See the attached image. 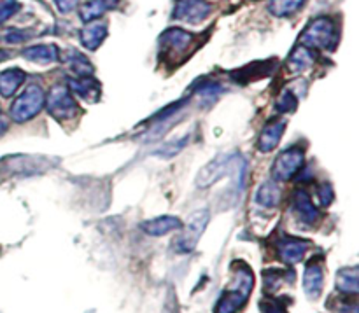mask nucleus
<instances>
[{"label": "nucleus", "instance_id": "nucleus-1", "mask_svg": "<svg viewBox=\"0 0 359 313\" xmlns=\"http://www.w3.org/2000/svg\"><path fill=\"white\" fill-rule=\"evenodd\" d=\"M255 287V277L249 266L235 268L233 280L230 286L221 294V300L216 305V313H237L244 308V305L249 301V296Z\"/></svg>", "mask_w": 359, "mask_h": 313}, {"label": "nucleus", "instance_id": "nucleus-2", "mask_svg": "<svg viewBox=\"0 0 359 313\" xmlns=\"http://www.w3.org/2000/svg\"><path fill=\"white\" fill-rule=\"evenodd\" d=\"M300 41L304 42L302 46H307L311 49H333L339 42V28L332 18H316L305 27Z\"/></svg>", "mask_w": 359, "mask_h": 313}, {"label": "nucleus", "instance_id": "nucleus-3", "mask_svg": "<svg viewBox=\"0 0 359 313\" xmlns=\"http://www.w3.org/2000/svg\"><path fill=\"white\" fill-rule=\"evenodd\" d=\"M44 91L37 84H30L28 88H25L23 93L14 100V104L11 105L9 116L13 121L16 123H27L30 119H34L39 112L44 107Z\"/></svg>", "mask_w": 359, "mask_h": 313}, {"label": "nucleus", "instance_id": "nucleus-4", "mask_svg": "<svg viewBox=\"0 0 359 313\" xmlns=\"http://www.w3.org/2000/svg\"><path fill=\"white\" fill-rule=\"evenodd\" d=\"M242 158L233 156V154H221V156L214 158L210 163H207L200 170L198 177H196V186L198 188H209V186L216 184L217 181L226 177L230 172H235Z\"/></svg>", "mask_w": 359, "mask_h": 313}, {"label": "nucleus", "instance_id": "nucleus-5", "mask_svg": "<svg viewBox=\"0 0 359 313\" xmlns=\"http://www.w3.org/2000/svg\"><path fill=\"white\" fill-rule=\"evenodd\" d=\"M209 217L210 216H209V210L207 209L196 210V212L189 217L188 223L181 228L182 230L181 237H179L177 242H175V249H177L179 252H182V254H188V252H191L193 249L196 247L200 237H202V233L205 231L207 223H209Z\"/></svg>", "mask_w": 359, "mask_h": 313}, {"label": "nucleus", "instance_id": "nucleus-6", "mask_svg": "<svg viewBox=\"0 0 359 313\" xmlns=\"http://www.w3.org/2000/svg\"><path fill=\"white\" fill-rule=\"evenodd\" d=\"M44 105L48 107V112L56 119H70L77 116L79 112V105L74 100L72 93L67 86H55L49 91L48 98H46Z\"/></svg>", "mask_w": 359, "mask_h": 313}, {"label": "nucleus", "instance_id": "nucleus-7", "mask_svg": "<svg viewBox=\"0 0 359 313\" xmlns=\"http://www.w3.org/2000/svg\"><path fill=\"white\" fill-rule=\"evenodd\" d=\"M305 153L302 147L294 146L279 154L272 167V177L277 182H286L293 179L304 168Z\"/></svg>", "mask_w": 359, "mask_h": 313}, {"label": "nucleus", "instance_id": "nucleus-8", "mask_svg": "<svg viewBox=\"0 0 359 313\" xmlns=\"http://www.w3.org/2000/svg\"><path fill=\"white\" fill-rule=\"evenodd\" d=\"M212 13V6L205 0H179L174 9L175 20L198 25Z\"/></svg>", "mask_w": 359, "mask_h": 313}, {"label": "nucleus", "instance_id": "nucleus-9", "mask_svg": "<svg viewBox=\"0 0 359 313\" xmlns=\"http://www.w3.org/2000/svg\"><path fill=\"white\" fill-rule=\"evenodd\" d=\"M161 46L167 51L172 53H182L189 48L193 42V35L189 32L181 30V28H168L163 35L160 37Z\"/></svg>", "mask_w": 359, "mask_h": 313}, {"label": "nucleus", "instance_id": "nucleus-10", "mask_svg": "<svg viewBox=\"0 0 359 313\" xmlns=\"http://www.w3.org/2000/svg\"><path fill=\"white\" fill-rule=\"evenodd\" d=\"M107 37V25L104 21H90L86 23V27L79 32L81 44L86 49H97L98 46L104 42V39Z\"/></svg>", "mask_w": 359, "mask_h": 313}, {"label": "nucleus", "instance_id": "nucleus-11", "mask_svg": "<svg viewBox=\"0 0 359 313\" xmlns=\"http://www.w3.org/2000/svg\"><path fill=\"white\" fill-rule=\"evenodd\" d=\"M309 244L304 240H298V238H284L277 244V251L279 256L283 258V261H286L287 265H294V263L302 261L304 254L307 252Z\"/></svg>", "mask_w": 359, "mask_h": 313}, {"label": "nucleus", "instance_id": "nucleus-12", "mask_svg": "<svg viewBox=\"0 0 359 313\" xmlns=\"http://www.w3.org/2000/svg\"><path fill=\"white\" fill-rule=\"evenodd\" d=\"M21 55L27 60H30V62L49 65V63H55L60 60V49L55 44H37L25 48Z\"/></svg>", "mask_w": 359, "mask_h": 313}, {"label": "nucleus", "instance_id": "nucleus-13", "mask_svg": "<svg viewBox=\"0 0 359 313\" xmlns=\"http://www.w3.org/2000/svg\"><path fill=\"white\" fill-rule=\"evenodd\" d=\"M284 130H286V121H272L263 128L262 135H259L258 149L262 153H270L277 147V144L280 142L284 135Z\"/></svg>", "mask_w": 359, "mask_h": 313}, {"label": "nucleus", "instance_id": "nucleus-14", "mask_svg": "<svg viewBox=\"0 0 359 313\" xmlns=\"http://www.w3.org/2000/svg\"><path fill=\"white\" fill-rule=\"evenodd\" d=\"M182 223L177 219V217L172 216H163V217H156L153 221H147V223L142 224V230L146 231L147 235L151 237H163V235L170 233V231L181 230Z\"/></svg>", "mask_w": 359, "mask_h": 313}, {"label": "nucleus", "instance_id": "nucleus-15", "mask_svg": "<svg viewBox=\"0 0 359 313\" xmlns=\"http://www.w3.org/2000/svg\"><path fill=\"white\" fill-rule=\"evenodd\" d=\"M70 91L77 95L79 98L86 102H97L100 97V86L97 81L91 77H77V79H70Z\"/></svg>", "mask_w": 359, "mask_h": 313}, {"label": "nucleus", "instance_id": "nucleus-16", "mask_svg": "<svg viewBox=\"0 0 359 313\" xmlns=\"http://www.w3.org/2000/svg\"><path fill=\"white\" fill-rule=\"evenodd\" d=\"M314 51L307 46H298L293 53H291L290 60H287V69L291 70V74H302L307 69H311L312 63H314Z\"/></svg>", "mask_w": 359, "mask_h": 313}, {"label": "nucleus", "instance_id": "nucleus-17", "mask_svg": "<svg viewBox=\"0 0 359 313\" xmlns=\"http://www.w3.org/2000/svg\"><path fill=\"white\" fill-rule=\"evenodd\" d=\"M323 286H325V275H323V268L316 263H311L305 270L304 275V289L311 298H318L321 294Z\"/></svg>", "mask_w": 359, "mask_h": 313}, {"label": "nucleus", "instance_id": "nucleus-18", "mask_svg": "<svg viewBox=\"0 0 359 313\" xmlns=\"http://www.w3.org/2000/svg\"><path fill=\"white\" fill-rule=\"evenodd\" d=\"M25 81V72L20 69H9L0 72V97L11 98Z\"/></svg>", "mask_w": 359, "mask_h": 313}, {"label": "nucleus", "instance_id": "nucleus-19", "mask_svg": "<svg viewBox=\"0 0 359 313\" xmlns=\"http://www.w3.org/2000/svg\"><path fill=\"white\" fill-rule=\"evenodd\" d=\"M293 207H294V212L300 216V219L304 221V223L312 224L316 219H318V209H316L312 200L307 196V193L304 191L294 193Z\"/></svg>", "mask_w": 359, "mask_h": 313}, {"label": "nucleus", "instance_id": "nucleus-20", "mask_svg": "<svg viewBox=\"0 0 359 313\" xmlns=\"http://www.w3.org/2000/svg\"><path fill=\"white\" fill-rule=\"evenodd\" d=\"M280 200V188L273 181L265 182L256 191V202L263 207H276Z\"/></svg>", "mask_w": 359, "mask_h": 313}, {"label": "nucleus", "instance_id": "nucleus-21", "mask_svg": "<svg viewBox=\"0 0 359 313\" xmlns=\"http://www.w3.org/2000/svg\"><path fill=\"white\" fill-rule=\"evenodd\" d=\"M305 2L307 0H272L269 6V11L277 18H287L298 13L305 6Z\"/></svg>", "mask_w": 359, "mask_h": 313}, {"label": "nucleus", "instance_id": "nucleus-22", "mask_svg": "<svg viewBox=\"0 0 359 313\" xmlns=\"http://www.w3.org/2000/svg\"><path fill=\"white\" fill-rule=\"evenodd\" d=\"M337 287L342 291L344 294H351L356 296L358 294V268H347L339 272L337 277Z\"/></svg>", "mask_w": 359, "mask_h": 313}, {"label": "nucleus", "instance_id": "nucleus-23", "mask_svg": "<svg viewBox=\"0 0 359 313\" xmlns=\"http://www.w3.org/2000/svg\"><path fill=\"white\" fill-rule=\"evenodd\" d=\"M105 11H107V7H105L104 0H90L79 7V18L84 23H90V21L98 20Z\"/></svg>", "mask_w": 359, "mask_h": 313}, {"label": "nucleus", "instance_id": "nucleus-24", "mask_svg": "<svg viewBox=\"0 0 359 313\" xmlns=\"http://www.w3.org/2000/svg\"><path fill=\"white\" fill-rule=\"evenodd\" d=\"M69 65L70 70L77 77H91V74H93V65L90 63V60L77 51H72V58L69 60Z\"/></svg>", "mask_w": 359, "mask_h": 313}, {"label": "nucleus", "instance_id": "nucleus-25", "mask_svg": "<svg viewBox=\"0 0 359 313\" xmlns=\"http://www.w3.org/2000/svg\"><path fill=\"white\" fill-rule=\"evenodd\" d=\"M297 105H298L297 97H294V95L291 93L290 90L284 91V93L279 97V100L276 102V109L279 112H283V114H287V112L297 111Z\"/></svg>", "mask_w": 359, "mask_h": 313}, {"label": "nucleus", "instance_id": "nucleus-26", "mask_svg": "<svg viewBox=\"0 0 359 313\" xmlns=\"http://www.w3.org/2000/svg\"><path fill=\"white\" fill-rule=\"evenodd\" d=\"M21 9L18 0H0V25L6 23L9 18H13Z\"/></svg>", "mask_w": 359, "mask_h": 313}, {"label": "nucleus", "instance_id": "nucleus-27", "mask_svg": "<svg viewBox=\"0 0 359 313\" xmlns=\"http://www.w3.org/2000/svg\"><path fill=\"white\" fill-rule=\"evenodd\" d=\"M186 140H188V137H184V139H181V140H174V142L165 144V146H161L160 149L156 151V154H158V156H161V158L175 156V154H177L179 151H181L182 147L186 146Z\"/></svg>", "mask_w": 359, "mask_h": 313}, {"label": "nucleus", "instance_id": "nucleus-28", "mask_svg": "<svg viewBox=\"0 0 359 313\" xmlns=\"http://www.w3.org/2000/svg\"><path fill=\"white\" fill-rule=\"evenodd\" d=\"M32 35L34 34L28 30L13 28V30H9L6 35H4V42H7V44H20V42H27Z\"/></svg>", "mask_w": 359, "mask_h": 313}, {"label": "nucleus", "instance_id": "nucleus-29", "mask_svg": "<svg viewBox=\"0 0 359 313\" xmlns=\"http://www.w3.org/2000/svg\"><path fill=\"white\" fill-rule=\"evenodd\" d=\"M53 2L62 14H69L70 11L79 6V0H53Z\"/></svg>", "mask_w": 359, "mask_h": 313}, {"label": "nucleus", "instance_id": "nucleus-30", "mask_svg": "<svg viewBox=\"0 0 359 313\" xmlns=\"http://www.w3.org/2000/svg\"><path fill=\"white\" fill-rule=\"evenodd\" d=\"M319 198H321L323 205H328V203L333 200L332 186H330V184H323L321 188H319Z\"/></svg>", "mask_w": 359, "mask_h": 313}, {"label": "nucleus", "instance_id": "nucleus-31", "mask_svg": "<svg viewBox=\"0 0 359 313\" xmlns=\"http://www.w3.org/2000/svg\"><path fill=\"white\" fill-rule=\"evenodd\" d=\"M7 58H11V51H7V49H0V63L6 62Z\"/></svg>", "mask_w": 359, "mask_h": 313}, {"label": "nucleus", "instance_id": "nucleus-32", "mask_svg": "<svg viewBox=\"0 0 359 313\" xmlns=\"http://www.w3.org/2000/svg\"><path fill=\"white\" fill-rule=\"evenodd\" d=\"M104 4H105V7H107V11H109V9H114V7L119 4V0H104Z\"/></svg>", "mask_w": 359, "mask_h": 313}, {"label": "nucleus", "instance_id": "nucleus-33", "mask_svg": "<svg viewBox=\"0 0 359 313\" xmlns=\"http://www.w3.org/2000/svg\"><path fill=\"white\" fill-rule=\"evenodd\" d=\"M7 132V121L4 118H0V137Z\"/></svg>", "mask_w": 359, "mask_h": 313}]
</instances>
